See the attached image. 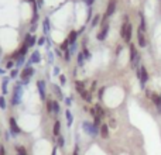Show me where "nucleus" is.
<instances>
[{"label":"nucleus","mask_w":161,"mask_h":155,"mask_svg":"<svg viewBox=\"0 0 161 155\" xmlns=\"http://www.w3.org/2000/svg\"><path fill=\"white\" fill-rule=\"evenodd\" d=\"M131 38H133V26L131 24H127L126 27V32H124V37H123V41L126 44H130L131 43Z\"/></svg>","instance_id":"obj_10"},{"label":"nucleus","mask_w":161,"mask_h":155,"mask_svg":"<svg viewBox=\"0 0 161 155\" xmlns=\"http://www.w3.org/2000/svg\"><path fill=\"white\" fill-rule=\"evenodd\" d=\"M85 62H86V59H85V57H83V54H82V51L76 54V65H78L79 68H82V66L85 65Z\"/></svg>","instance_id":"obj_22"},{"label":"nucleus","mask_w":161,"mask_h":155,"mask_svg":"<svg viewBox=\"0 0 161 155\" xmlns=\"http://www.w3.org/2000/svg\"><path fill=\"white\" fill-rule=\"evenodd\" d=\"M9 82H10V78H9V76H6L4 79H3V82H1V93H3V96L9 93V89H7Z\"/></svg>","instance_id":"obj_21"},{"label":"nucleus","mask_w":161,"mask_h":155,"mask_svg":"<svg viewBox=\"0 0 161 155\" xmlns=\"http://www.w3.org/2000/svg\"><path fill=\"white\" fill-rule=\"evenodd\" d=\"M75 89L78 93L86 89V80H75Z\"/></svg>","instance_id":"obj_19"},{"label":"nucleus","mask_w":161,"mask_h":155,"mask_svg":"<svg viewBox=\"0 0 161 155\" xmlns=\"http://www.w3.org/2000/svg\"><path fill=\"white\" fill-rule=\"evenodd\" d=\"M78 151H79V147L76 145V147H75V150H74V152H72V155H79V152H78Z\"/></svg>","instance_id":"obj_50"},{"label":"nucleus","mask_w":161,"mask_h":155,"mask_svg":"<svg viewBox=\"0 0 161 155\" xmlns=\"http://www.w3.org/2000/svg\"><path fill=\"white\" fill-rule=\"evenodd\" d=\"M23 99V85L21 82H17L14 87H13V93H11V99H10V104L11 106H18L21 103Z\"/></svg>","instance_id":"obj_2"},{"label":"nucleus","mask_w":161,"mask_h":155,"mask_svg":"<svg viewBox=\"0 0 161 155\" xmlns=\"http://www.w3.org/2000/svg\"><path fill=\"white\" fill-rule=\"evenodd\" d=\"M59 112H61V104H59V102L58 100H52V114L57 116V114H59Z\"/></svg>","instance_id":"obj_25"},{"label":"nucleus","mask_w":161,"mask_h":155,"mask_svg":"<svg viewBox=\"0 0 161 155\" xmlns=\"http://www.w3.org/2000/svg\"><path fill=\"white\" fill-rule=\"evenodd\" d=\"M82 54H83V57H85L86 61H91V59H92V54H91V51L86 48V47H82Z\"/></svg>","instance_id":"obj_30"},{"label":"nucleus","mask_w":161,"mask_h":155,"mask_svg":"<svg viewBox=\"0 0 161 155\" xmlns=\"http://www.w3.org/2000/svg\"><path fill=\"white\" fill-rule=\"evenodd\" d=\"M116 126H117L116 120H114V118H110V120H109V127H112V129H116Z\"/></svg>","instance_id":"obj_44"},{"label":"nucleus","mask_w":161,"mask_h":155,"mask_svg":"<svg viewBox=\"0 0 161 155\" xmlns=\"http://www.w3.org/2000/svg\"><path fill=\"white\" fill-rule=\"evenodd\" d=\"M65 118H66V124H68V127H71L72 123H74V116H72V113H71L69 109L65 110Z\"/></svg>","instance_id":"obj_23"},{"label":"nucleus","mask_w":161,"mask_h":155,"mask_svg":"<svg viewBox=\"0 0 161 155\" xmlns=\"http://www.w3.org/2000/svg\"><path fill=\"white\" fill-rule=\"evenodd\" d=\"M23 43H26L27 45H28V48H32V47L37 44V37H35L34 34H31V32H28V34H26Z\"/></svg>","instance_id":"obj_9"},{"label":"nucleus","mask_w":161,"mask_h":155,"mask_svg":"<svg viewBox=\"0 0 161 155\" xmlns=\"http://www.w3.org/2000/svg\"><path fill=\"white\" fill-rule=\"evenodd\" d=\"M71 55H72V54H71L69 48L66 49V51H64V61L65 62H69L71 61Z\"/></svg>","instance_id":"obj_34"},{"label":"nucleus","mask_w":161,"mask_h":155,"mask_svg":"<svg viewBox=\"0 0 161 155\" xmlns=\"http://www.w3.org/2000/svg\"><path fill=\"white\" fill-rule=\"evenodd\" d=\"M47 43V37H40L37 40V45L38 47H44V44Z\"/></svg>","instance_id":"obj_36"},{"label":"nucleus","mask_w":161,"mask_h":155,"mask_svg":"<svg viewBox=\"0 0 161 155\" xmlns=\"http://www.w3.org/2000/svg\"><path fill=\"white\" fill-rule=\"evenodd\" d=\"M93 3H95V0H86V4L89 6V7H91V6L93 4Z\"/></svg>","instance_id":"obj_51"},{"label":"nucleus","mask_w":161,"mask_h":155,"mask_svg":"<svg viewBox=\"0 0 161 155\" xmlns=\"http://www.w3.org/2000/svg\"><path fill=\"white\" fill-rule=\"evenodd\" d=\"M11 135H13V134L10 133V130H7V131L4 133V140H6V141H10V137H11Z\"/></svg>","instance_id":"obj_46"},{"label":"nucleus","mask_w":161,"mask_h":155,"mask_svg":"<svg viewBox=\"0 0 161 155\" xmlns=\"http://www.w3.org/2000/svg\"><path fill=\"white\" fill-rule=\"evenodd\" d=\"M82 130H83V133L88 134L92 138H95L97 134H99V129L93 124V121H88V120H85V121L82 123Z\"/></svg>","instance_id":"obj_4"},{"label":"nucleus","mask_w":161,"mask_h":155,"mask_svg":"<svg viewBox=\"0 0 161 155\" xmlns=\"http://www.w3.org/2000/svg\"><path fill=\"white\" fill-rule=\"evenodd\" d=\"M137 44H139L140 48H145V45H147L145 34L143 31H140V30H137Z\"/></svg>","instance_id":"obj_13"},{"label":"nucleus","mask_w":161,"mask_h":155,"mask_svg":"<svg viewBox=\"0 0 161 155\" xmlns=\"http://www.w3.org/2000/svg\"><path fill=\"white\" fill-rule=\"evenodd\" d=\"M109 124L103 123L102 126H100V129H99V134H100V138L103 140H109V137H110V133H109Z\"/></svg>","instance_id":"obj_12"},{"label":"nucleus","mask_w":161,"mask_h":155,"mask_svg":"<svg viewBox=\"0 0 161 155\" xmlns=\"http://www.w3.org/2000/svg\"><path fill=\"white\" fill-rule=\"evenodd\" d=\"M52 134L55 135V137L61 135V121H59V120H55V123H54V126H52Z\"/></svg>","instance_id":"obj_20"},{"label":"nucleus","mask_w":161,"mask_h":155,"mask_svg":"<svg viewBox=\"0 0 161 155\" xmlns=\"http://www.w3.org/2000/svg\"><path fill=\"white\" fill-rule=\"evenodd\" d=\"M52 90H54V93H55V96L58 97V99H64L62 90H61V87H59L58 85H55V83H54V85H52Z\"/></svg>","instance_id":"obj_26"},{"label":"nucleus","mask_w":161,"mask_h":155,"mask_svg":"<svg viewBox=\"0 0 161 155\" xmlns=\"http://www.w3.org/2000/svg\"><path fill=\"white\" fill-rule=\"evenodd\" d=\"M41 62V54H40V51H32L31 57H30V59H28V66L31 64H40Z\"/></svg>","instance_id":"obj_14"},{"label":"nucleus","mask_w":161,"mask_h":155,"mask_svg":"<svg viewBox=\"0 0 161 155\" xmlns=\"http://www.w3.org/2000/svg\"><path fill=\"white\" fill-rule=\"evenodd\" d=\"M69 51H71V54H76V51H78V44H71L69 45Z\"/></svg>","instance_id":"obj_40"},{"label":"nucleus","mask_w":161,"mask_h":155,"mask_svg":"<svg viewBox=\"0 0 161 155\" xmlns=\"http://www.w3.org/2000/svg\"><path fill=\"white\" fill-rule=\"evenodd\" d=\"M48 62L49 64H52L54 62V54L51 52V51H48Z\"/></svg>","instance_id":"obj_48"},{"label":"nucleus","mask_w":161,"mask_h":155,"mask_svg":"<svg viewBox=\"0 0 161 155\" xmlns=\"http://www.w3.org/2000/svg\"><path fill=\"white\" fill-rule=\"evenodd\" d=\"M102 21V18H100V16L99 14H96L95 17H92V20H91V27L92 28H95V27L99 26V23Z\"/></svg>","instance_id":"obj_27"},{"label":"nucleus","mask_w":161,"mask_h":155,"mask_svg":"<svg viewBox=\"0 0 161 155\" xmlns=\"http://www.w3.org/2000/svg\"><path fill=\"white\" fill-rule=\"evenodd\" d=\"M79 96L85 100L86 103H92V92L88 90V89H85V90H82L79 93Z\"/></svg>","instance_id":"obj_16"},{"label":"nucleus","mask_w":161,"mask_h":155,"mask_svg":"<svg viewBox=\"0 0 161 155\" xmlns=\"http://www.w3.org/2000/svg\"><path fill=\"white\" fill-rule=\"evenodd\" d=\"M14 150H16V155H27V150L23 145H16Z\"/></svg>","instance_id":"obj_28"},{"label":"nucleus","mask_w":161,"mask_h":155,"mask_svg":"<svg viewBox=\"0 0 161 155\" xmlns=\"http://www.w3.org/2000/svg\"><path fill=\"white\" fill-rule=\"evenodd\" d=\"M64 145H65V138L62 135H58V137H57V147H61V148H62Z\"/></svg>","instance_id":"obj_32"},{"label":"nucleus","mask_w":161,"mask_h":155,"mask_svg":"<svg viewBox=\"0 0 161 155\" xmlns=\"http://www.w3.org/2000/svg\"><path fill=\"white\" fill-rule=\"evenodd\" d=\"M58 78H59V82H61V86H65V85H66V76L61 73Z\"/></svg>","instance_id":"obj_41"},{"label":"nucleus","mask_w":161,"mask_h":155,"mask_svg":"<svg viewBox=\"0 0 161 155\" xmlns=\"http://www.w3.org/2000/svg\"><path fill=\"white\" fill-rule=\"evenodd\" d=\"M123 45H117V47H116V55H117V57H119V55H120V54H122V52H123Z\"/></svg>","instance_id":"obj_45"},{"label":"nucleus","mask_w":161,"mask_h":155,"mask_svg":"<svg viewBox=\"0 0 161 155\" xmlns=\"http://www.w3.org/2000/svg\"><path fill=\"white\" fill-rule=\"evenodd\" d=\"M105 92H106V87H105V86H103V87H100V89L97 90V97H99L100 100L103 99V95H105Z\"/></svg>","instance_id":"obj_39"},{"label":"nucleus","mask_w":161,"mask_h":155,"mask_svg":"<svg viewBox=\"0 0 161 155\" xmlns=\"http://www.w3.org/2000/svg\"><path fill=\"white\" fill-rule=\"evenodd\" d=\"M0 155H6V151H4V145L0 144Z\"/></svg>","instance_id":"obj_49"},{"label":"nucleus","mask_w":161,"mask_h":155,"mask_svg":"<svg viewBox=\"0 0 161 155\" xmlns=\"http://www.w3.org/2000/svg\"><path fill=\"white\" fill-rule=\"evenodd\" d=\"M0 75H6V71L1 69V68H0Z\"/></svg>","instance_id":"obj_53"},{"label":"nucleus","mask_w":161,"mask_h":155,"mask_svg":"<svg viewBox=\"0 0 161 155\" xmlns=\"http://www.w3.org/2000/svg\"><path fill=\"white\" fill-rule=\"evenodd\" d=\"M9 127H10V133L13 134V137L14 135H18V134H21V127L17 124V121H16V118L14 117H10L9 118Z\"/></svg>","instance_id":"obj_6"},{"label":"nucleus","mask_w":161,"mask_h":155,"mask_svg":"<svg viewBox=\"0 0 161 155\" xmlns=\"http://www.w3.org/2000/svg\"><path fill=\"white\" fill-rule=\"evenodd\" d=\"M37 90H38V96L41 100H47V90H45V82L44 80H37Z\"/></svg>","instance_id":"obj_7"},{"label":"nucleus","mask_w":161,"mask_h":155,"mask_svg":"<svg viewBox=\"0 0 161 155\" xmlns=\"http://www.w3.org/2000/svg\"><path fill=\"white\" fill-rule=\"evenodd\" d=\"M52 73H54V76H59V75H61V69H59V66H54Z\"/></svg>","instance_id":"obj_43"},{"label":"nucleus","mask_w":161,"mask_h":155,"mask_svg":"<svg viewBox=\"0 0 161 155\" xmlns=\"http://www.w3.org/2000/svg\"><path fill=\"white\" fill-rule=\"evenodd\" d=\"M49 30H51V26H49V18L48 17H45L44 18V23H43V32L47 35L49 32Z\"/></svg>","instance_id":"obj_24"},{"label":"nucleus","mask_w":161,"mask_h":155,"mask_svg":"<svg viewBox=\"0 0 161 155\" xmlns=\"http://www.w3.org/2000/svg\"><path fill=\"white\" fill-rule=\"evenodd\" d=\"M35 75V69L32 66H26L24 69L21 71L20 73V78H21V85H28L30 83V78Z\"/></svg>","instance_id":"obj_5"},{"label":"nucleus","mask_w":161,"mask_h":155,"mask_svg":"<svg viewBox=\"0 0 161 155\" xmlns=\"http://www.w3.org/2000/svg\"><path fill=\"white\" fill-rule=\"evenodd\" d=\"M43 1H44V0H38V9H41V7H43Z\"/></svg>","instance_id":"obj_52"},{"label":"nucleus","mask_w":161,"mask_h":155,"mask_svg":"<svg viewBox=\"0 0 161 155\" xmlns=\"http://www.w3.org/2000/svg\"><path fill=\"white\" fill-rule=\"evenodd\" d=\"M153 104H154V107L156 109H158V107L161 106V95L160 93H156V92H151V96L150 99H148Z\"/></svg>","instance_id":"obj_11"},{"label":"nucleus","mask_w":161,"mask_h":155,"mask_svg":"<svg viewBox=\"0 0 161 155\" xmlns=\"http://www.w3.org/2000/svg\"><path fill=\"white\" fill-rule=\"evenodd\" d=\"M68 48H69V43H68V40H65L64 43L61 44V47H59V49H61V51H66Z\"/></svg>","instance_id":"obj_37"},{"label":"nucleus","mask_w":161,"mask_h":155,"mask_svg":"<svg viewBox=\"0 0 161 155\" xmlns=\"http://www.w3.org/2000/svg\"><path fill=\"white\" fill-rule=\"evenodd\" d=\"M0 109H1V110H6V109H7V102H6V99L3 95L0 96Z\"/></svg>","instance_id":"obj_33"},{"label":"nucleus","mask_w":161,"mask_h":155,"mask_svg":"<svg viewBox=\"0 0 161 155\" xmlns=\"http://www.w3.org/2000/svg\"><path fill=\"white\" fill-rule=\"evenodd\" d=\"M45 106H47V112H48L49 114H52V100H49V99H48Z\"/></svg>","instance_id":"obj_38"},{"label":"nucleus","mask_w":161,"mask_h":155,"mask_svg":"<svg viewBox=\"0 0 161 155\" xmlns=\"http://www.w3.org/2000/svg\"><path fill=\"white\" fill-rule=\"evenodd\" d=\"M136 75H137V79H139L140 87L141 89H145V85L150 79V75H148V71L145 68L144 65H140L139 69H136Z\"/></svg>","instance_id":"obj_3"},{"label":"nucleus","mask_w":161,"mask_h":155,"mask_svg":"<svg viewBox=\"0 0 161 155\" xmlns=\"http://www.w3.org/2000/svg\"><path fill=\"white\" fill-rule=\"evenodd\" d=\"M64 103H65V106L66 107L72 106V99H71V97H64Z\"/></svg>","instance_id":"obj_42"},{"label":"nucleus","mask_w":161,"mask_h":155,"mask_svg":"<svg viewBox=\"0 0 161 155\" xmlns=\"http://www.w3.org/2000/svg\"><path fill=\"white\" fill-rule=\"evenodd\" d=\"M129 54H130V65H131V68L133 69H139L140 68V62H141V55H140V52L137 51V48H136V45H134L133 43L129 44Z\"/></svg>","instance_id":"obj_1"},{"label":"nucleus","mask_w":161,"mask_h":155,"mask_svg":"<svg viewBox=\"0 0 161 155\" xmlns=\"http://www.w3.org/2000/svg\"><path fill=\"white\" fill-rule=\"evenodd\" d=\"M78 37H79V32L75 31V30H72V31L68 34V37H66V40H68L69 45H71V44H75L76 40H78Z\"/></svg>","instance_id":"obj_17"},{"label":"nucleus","mask_w":161,"mask_h":155,"mask_svg":"<svg viewBox=\"0 0 161 155\" xmlns=\"http://www.w3.org/2000/svg\"><path fill=\"white\" fill-rule=\"evenodd\" d=\"M96 86H97V80H93V82H92V85H91V92H92V93L95 92Z\"/></svg>","instance_id":"obj_47"},{"label":"nucleus","mask_w":161,"mask_h":155,"mask_svg":"<svg viewBox=\"0 0 161 155\" xmlns=\"http://www.w3.org/2000/svg\"><path fill=\"white\" fill-rule=\"evenodd\" d=\"M116 7H117V1H116V0H109L107 7H106V13H105L103 17H106V18L112 17L113 14H114V11H116Z\"/></svg>","instance_id":"obj_8"},{"label":"nucleus","mask_w":161,"mask_h":155,"mask_svg":"<svg viewBox=\"0 0 161 155\" xmlns=\"http://www.w3.org/2000/svg\"><path fill=\"white\" fill-rule=\"evenodd\" d=\"M14 66H16V61H7L6 62V69H14Z\"/></svg>","instance_id":"obj_35"},{"label":"nucleus","mask_w":161,"mask_h":155,"mask_svg":"<svg viewBox=\"0 0 161 155\" xmlns=\"http://www.w3.org/2000/svg\"><path fill=\"white\" fill-rule=\"evenodd\" d=\"M24 64H26V57L20 55V57L16 59V68H18V69H20V68H21Z\"/></svg>","instance_id":"obj_29"},{"label":"nucleus","mask_w":161,"mask_h":155,"mask_svg":"<svg viewBox=\"0 0 161 155\" xmlns=\"http://www.w3.org/2000/svg\"><path fill=\"white\" fill-rule=\"evenodd\" d=\"M18 73H20V69L18 68H14V69H11V72H10V79H16L17 76H18Z\"/></svg>","instance_id":"obj_31"},{"label":"nucleus","mask_w":161,"mask_h":155,"mask_svg":"<svg viewBox=\"0 0 161 155\" xmlns=\"http://www.w3.org/2000/svg\"><path fill=\"white\" fill-rule=\"evenodd\" d=\"M0 58H1V49H0Z\"/></svg>","instance_id":"obj_54"},{"label":"nucleus","mask_w":161,"mask_h":155,"mask_svg":"<svg viewBox=\"0 0 161 155\" xmlns=\"http://www.w3.org/2000/svg\"><path fill=\"white\" fill-rule=\"evenodd\" d=\"M93 109H95V112H96V114H97V116H99L100 118H102V120H103L105 117H106V112H105V109H103V107L100 106L99 103H96Z\"/></svg>","instance_id":"obj_18"},{"label":"nucleus","mask_w":161,"mask_h":155,"mask_svg":"<svg viewBox=\"0 0 161 155\" xmlns=\"http://www.w3.org/2000/svg\"><path fill=\"white\" fill-rule=\"evenodd\" d=\"M139 18H140V26H139V30L140 31L145 32L147 31V23H145V17H144V13L140 11L139 13Z\"/></svg>","instance_id":"obj_15"}]
</instances>
